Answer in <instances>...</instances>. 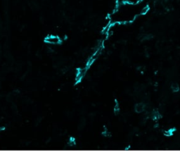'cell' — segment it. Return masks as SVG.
<instances>
[{"label": "cell", "instance_id": "cell-1", "mask_svg": "<svg viewBox=\"0 0 180 162\" xmlns=\"http://www.w3.org/2000/svg\"><path fill=\"white\" fill-rule=\"evenodd\" d=\"M148 7L143 1H130L121 0L116 4L109 16L113 25H124L132 23L147 12Z\"/></svg>", "mask_w": 180, "mask_h": 162}, {"label": "cell", "instance_id": "cell-2", "mask_svg": "<svg viewBox=\"0 0 180 162\" xmlns=\"http://www.w3.org/2000/svg\"><path fill=\"white\" fill-rule=\"evenodd\" d=\"M45 42L51 45H58L61 43V38L58 35H50L45 38Z\"/></svg>", "mask_w": 180, "mask_h": 162}]
</instances>
